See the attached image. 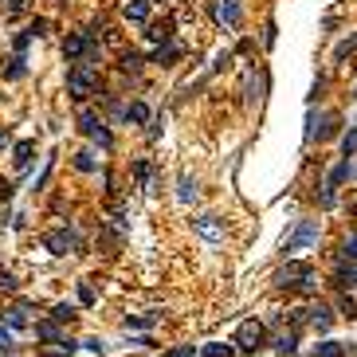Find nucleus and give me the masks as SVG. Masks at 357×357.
Returning a JSON list of instances; mask_svg holds the SVG:
<instances>
[{"label":"nucleus","instance_id":"nucleus-31","mask_svg":"<svg viewBox=\"0 0 357 357\" xmlns=\"http://www.w3.org/2000/svg\"><path fill=\"white\" fill-rule=\"evenodd\" d=\"M28 8V0H8V8H4V16H20Z\"/></svg>","mask_w":357,"mask_h":357},{"label":"nucleus","instance_id":"nucleus-32","mask_svg":"<svg viewBox=\"0 0 357 357\" xmlns=\"http://www.w3.org/2000/svg\"><path fill=\"white\" fill-rule=\"evenodd\" d=\"M83 349H90V354H99V357L106 354V345H102L99 338H86V342H83Z\"/></svg>","mask_w":357,"mask_h":357},{"label":"nucleus","instance_id":"nucleus-24","mask_svg":"<svg viewBox=\"0 0 357 357\" xmlns=\"http://www.w3.org/2000/svg\"><path fill=\"white\" fill-rule=\"evenodd\" d=\"M142 63H146V59H142L137 51H126V55H122V71L126 75H137V71H142Z\"/></svg>","mask_w":357,"mask_h":357},{"label":"nucleus","instance_id":"nucleus-5","mask_svg":"<svg viewBox=\"0 0 357 357\" xmlns=\"http://www.w3.org/2000/svg\"><path fill=\"white\" fill-rule=\"evenodd\" d=\"M193 228H197V235L204 240V244H220L224 240V220L220 216H197Z\"/></svg>","mask_w":357,"mask_h":357},{"label":"nucleus","instance_id":"nucleus-27","mask_svg":"<svg viewBox=\"0 0 357 357\" xmlns=\"http://www.w3.org/2000/svg\"><path fill=\"white\" fill-rule=\"evenodd\" d=\"M0 354H12V330L0 322Z\"/></svg>","mask_w":357,"mask_h":357},{"label":"nucleus","instance_id":"nucleus-15","mask_svg":"<svg viewBox=\"0 0 357 357\" xmlns=\"http://www.w3.org/2000/svg\"><path fill=\"white\" fill-rule=\"evenodd\" d=\"M240 349L235 345H224V342H212V345H200V357H235Z\"/></svg>","mask_w":357,"mask_h":357},{"label":"nucleus","instance_id":"nucleus-25","mask_svg":"<svg viewBox=\"0 0 357 357\" xmlns=\"http://www.w3.org/2000/svg\"><path fill=\"white\" fill-rule=\"evenodd\" d=\"M338 259H349V263H357V232L345 235V244H342V255Z\"/></svg>","mask_w":357,"mask_h":357},{"label":"nucleus","instance_id":"nucleus-1","mask_svg":"<svg viewBox=\"0 0 357 357\" xmlns=\"http://www.w3.org/2000/svg\"><path fill=\"white\" fill-rule=\"evenodd\" d=\"M279 291H318V275H314V267L310 263H287V267H279L271 279Z\"/></svg>","mask_w":357,"mask_h":357},{"label":"nucleus","instance_id":"nucleus-28","mask_svg":"<svg viewBox=\"0 0 357 357\" xmlns=\"http://www.w3.org/2000/svg\"><path fill=\"white\" fill-rule=\"evenodd\" d=\"M342 149H345V157H349V153H357V126H354V130H349V134H345Z\"/></svg>","mask_w":357,"mask_h":357},{"label":"nucleus","instance_id":"nucleus-9","mask_svg":"<svg viewBox=\"0 0 357 357\" xmlns=\"http://www.w3.org/2000/svg\"><path fill=\"white\" fill-rule=\"evenodd\" d=\"M59 326H63V322H55V318H51V322H39V326H36V334L44 338V342L59 345V342H67V334H63Z\"/></svg>","mask_w":357,"mask_h":357},{"label":"nucleus","instance_id":"nucleus-33","mask_svg":"<svg viewBox=\"0 0 357 357\" xmlns=\"http://www.w3.org/2000/svg\"><path fill=\"white\" fill-rule=\"evenodd\" d=\"M228 63H232V51H220V55H216V63H212V71H224Z\"/></svg>","mask_w":357,"mask_h":357},{"label":"nucleus","instance_id":"nucleus-17","mask_svg":"<svg viewBox=\"0 0 357 357\" xmlns=\"http://www.w3.org/2000/svg\"><path fill=\"white\" fill-rule=\"evenodd\" d=\"M314 357H349V349L342 342H322V345H314Z\"/></svg>","mask_w":357,"mask_h":357},{"label":"nucleus","instance_id":"nucleus-20","mask_svg":"<svg viewBox=\"0 0 357 357\" xmlns=\"http://www.w3.org/2000/svg\"><path fill=\"white\" fill-rule=\"evenodd\" d=\"M75 169H79V173H95V169H99L95 153H90V149H79V153H75Z\"/></svg>","mask_w":357,"mask_h":357},{"label":"nucleus","instance_id":"nucleus-10","mask_svg":"<svg viewBox=\"0 0 357 357\" xmlns=\"http://www.w3.org/2000/svg\"><path fill=\"white\" fill-rule=\"evenodd\" d=\"M0 322H4L8 330H24L28 326V307H8L4 314H0Z\"/></svg>","mask_w":357,"mask_h":357},{"label":"nucleus","instance_id":"nucleus-21","mask_svg":"<svg viewBox=\"0 0 357 357\" xmlns=\"http://www.w3.org/2000/svg\"><path fill=\"white\" fill-rule=\"evenodd\" d=\"M126 122H149V106L146 102H130V106H126Z\"/></svg>","mask_w":357,"mask_h":357},{"label":"nucleus","instance_id":"nucleus-26","mask_svg":"<svg viewBox=\"0 0 357 357\" xmlns=\"http://www.w3.org/2000/svg\"><path fill=\"white\" fill-rule=\"evenodd\" d=\"M51 318H55V322H71V318H75V307H67V302H59V307L51 310Z\"/></svg>","mask_w":357,"mask_h":357},{"label":"nucleus","instance_id":"nucleus-36","mask_svg":"<svg viewBox=\"0 0 357 357\" xmlns=\"http://www.w3.org/2000/svg\"><path fill=\"white\" fill-rule=\"evenodd\" d=\"M0 200H12V181H4V177H0Z\"/></svg>","mask_w":357,"mask_h":357},{"label":"nucleus","instance_id":"nucleus-38","mask_svg":"<svg viewBox=\"0 0 357 357\" xmlns=\"http://www.w3.org/2000/svg\"><path fill=\"white\" fill-rule=\"evenodd\" d=\"M0 357H4V354H0Z\"/></svg>","mask_w":357,"mask_h":357},{"label":"nucleus","instance_id":"nucleus-3","mask_svg":"<svg viewBox=\"0 0 357 357\" xmlns=\"http://www.w3.org/2000/svg\"><path fill=\"white\" fill-rule=\"evenodd\" d=\"M314 244H318V220H298L295 232L283 235V255H298V251H307Z\"/></svg>","mask_w":357,"mask_h":357},{"label":"nucleus","instance_id":"nucleus-29","mask_svg":"<svg viewBox=\"0 0 357 357\" xmlns=\"http://www.w3.org/2000/svg\"><path fill=\"white\" fill-rule=\"evenodd\" d=\"M0 287H4V291H16L20 283H16V275H12V271H4V267H0Z\"/></svg>","mask_w":357,"mask_h":357},{"label":"nucleus","instance_id":"nucleus-4","mask_svg":"<svg viewBox=\"0 0 357 357\" xmlns=\"http://www.w3.org/2000/svg\"><path fill=\"white\" fill-rule=\"evenodd\" d=\"M263 342H267L263 322H259V318L240 322V330H235V349H240V354H255V349H263Z\"/></svg>","mask_w":357,"mask_h":357},{"label":"nucleus","instance_id":"nucleus-13","mask_svg":"<svg viewBox=\"0 0 357 357\" xmlns=\"http://www.w3.org/2000/svg\"><path fill=\"white\" fill-rule=\"evenodd\" d=\"M122 326L126 330H153V326H157V314H126Z\"/></svg>","mask_w":357,"mask_h":357},{"label":"nucleus","instance_id":"nucleus-6","mask_svg":"<svg viewBox=\"0 0 357 357\" xmlns=\"http://www.w3.org/2000/svg\"><path fill=\"white\" fill-rule=\"evenodd\" d=\"M44 247H48L51 255H67V251H75V232H67V228H55V232L44 235Z\"/></svg>","mask_w":357,"mask_h":357},{"label":"nucleus","instance_id":"nucleus-11","mask_svg":"<svg viewBox=\"0 0 357 357\" xmlns=\"http://www.w3.org/2000/svg\"><path fill=\"white\" fill-rule=\"evenodd\" d=\"M146 36H149V44H157V48H161V44H173V20L149 24V32H146Z\"/></svg>","mask_w":357,"mask_h":357},{"label":"nucleus","instance_id":"nucleus-34","mask_svg":"<svg viewBox=\"0 0 357 357\" xmlns=\"http://www.w3.org/2000/svg\"><path fill=\"white\" fill-rule=\"evenodd\" d=\"M349 51H357V36H354V39H345L342 48H338V59H345V55H349Z\"/></svg>","mask_w":357,"mask_h":357},{"label":"nucleus","instance_id":"nucleus-23","mask_svg":"<svg viewBox=\"0 0 357 357\" xmlns=\"http://www.w3.org/2000/svg\"><path fill=\"white\" fill-rule=\"evenodd\" d=\"M24 55H12V59H8V67H4V79H24Z\"/></svg>","mask_w":357,"mask_h":357},{"label":"nucleus","instance_id":"nucleus-37","mask_svg":"<svg viewBox=\"0 0 357 357\" xmlns=\"http://www.w3.org/2000/svg\"><path fill=\"white\" fill-rule=\"evenodd\" d=\"M0 146H8V134H4V130H0Z\"/></svg>","mask_w":357,"mask_h":357},{"label":"nucleus","instance_id":"nucleus-14","mask_svg":"<svg viewBox=\"0 0 357 357\" xmlns=\"http://www.w3.org/2000/svg\"><path fill=\"white\" fill-rule=\"evenodd\" d=\"M216 20L228 24V28H235L240 24V4H235V0H224V8H216Z\"/></svg>","mask_w":357,"mask_h":357},{"label":"nucleus","instance_id":"nucleus-12","mask_svg":"<svg viewBox=\"0 0 357 357\" xmlns=\"http://www.w3.org/2000/svg\"><path fill=\"white\" fill-rule=\"evenodd\" d=\"M177 59H181V44H161L153 51V63H161V67H173Z\"/></svg>","mask_w":357,"mask_h":357},{"label":"nucleus","instance_id":"nucleus-2","mask_svg":"<svg viewBox=\"0 0 357 357\" xmlns=\"http://www.w3.org/2000/svg\"><path fill=\"white\" fill-rule=\"evenodd\" d=\"M67 90H71L75 102H86L95 90H99V67H95V63H71V71H67Z\"/></svg>","mask_w":357,"mask_h":357},{"label":"nucleus","instance_id":"nucleus-35","mask_svg":"<svg viewBox=\"0 0 357 357\" xmlns=\"http://www.w3.org/2000/svg\"><path fill=\"white\" fill-rule=\"evenodd\" d=\"M79 302H83V307H90V302H95V291H90V287H79Z\"/></svg>","mask_w":357,"mask_h":357},{"label":"nucleus","instance_id":"nucleus-7","mask_svg":"<svg viewBox=\"0 0 357 357\" xmlns=\"http://www.w3.org/2000/svg\"><path fill=\"white\" fill-rule=\"evenodd\" d=\"M310 326H314L318 334H326V330L334 326V310L322 307V302H318V307H310Z\"/></svg>","mask_w":357,"mask_h":357},{"label":"nucleus","instance_id":"nucleus-18","mask_svg":"<svg viewBox=\"0 0 357 357\" xmlns=\"http://www.w3.org/2000/svg\"><path fill=\"white\" fill-rule=\"evenodd\" d=\"M32 153H36V142H20V146H16V169H28V165H32Z\"/></svg>","mask_w":357,"mask_h":357},{"label":"nucleus","instance_id":"nucleus-16","mask_svg":"<svg viewBox=\"0 0 357 357\" xmlns=\"http://www.w3.org/2000/svg\"><path fill=\"white\" fill-rule=\"evenodd\" d=\"M177 200H181V204H193V200H197V181H193V177H181V185H177Z\"/></svg>","mask_w":357,"mask_h":357},{"label":"nucleus","instance_id":"nucleus-8","mask_svg":"<svg viewBox=\"0 0 357 357\" xmlns=\"http://www.w3.org/2000/svg\"><path fill=\"white\" fill-rule=\"evenodd\" d=\"M122 16L130 20V24H146L149 20V0H130V4L122 8Z\"/></svg>","mask_w":357,"mask_h":357},{"label":"nucleus","instance_id":"nucleus-22","mask_svg":"<svg viewBox=\"0 0 357 357\" xmlns=\"http://www.w3.org/2000/svg\"><path fill=\"white\" fill-rule=\"evenodd\" d=\"M134 177H137V181H142L146 189H153V161H146V157H142V161L134 165Z\"/></svg>","mask_w":357,"mask_h":357},{"label":"nucleus","instance_id":"nucleus-30","mask_svg":"<svg viewBox=\"0 0 357 357\" xmlns=\"http://www.w3.org/2000/svg\"><path fill=\"white\" fill-rule=\"evenodd\" d=\"M165 357H200V349H193V345H181V349H169Z\"/></svg>","mask_w":357,"mask_h":357},{"label":"nucleus","instance_id":"nucleus-19","mask_svg":"<svg viewBox=\"0 0 357 357\" xmlns=\"http://www.w3.org/2000/svg\"><path fill=\"white\" fill-rule=\"evenodd\" d=\"M295 345H298L295 330H291V334H279V338H275V354H283V357H295Z\"/></svg>","mask_w":357,"mask_h":357}]
</instances>
